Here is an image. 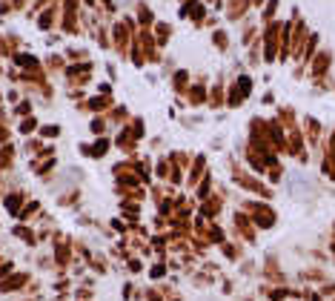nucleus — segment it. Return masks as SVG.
<instances>
[{
	"mask_svg": "<svg viewBox=\"0 0 335 301\" xmlns=\"http://www.w3.org/2000/svg\"><path fill=\"white\" fill-rule=\"evenodd\" d=\"M329 66H332V52H329V49H318V55L312 58V63H309V72H312L315 80H321L329 75Z\"/></svg>",
	"mask_w": 335,
	"mask_h": 301,
	"instance_id": "obj_1",
	"label": "nucleus"
},
{
	"mask_svg": "<svg viewBox=\"0 0 335 301\" xmlns=\"http://www.w3.org/2000/svg\"><path fill=\"white\" fill-rule=\"evenodd\" d=\"M29 278H32L29 273H12L6 281H0V292H18V290H23V287L29 284Z\"/></svg>",
	"mask_w": 335,
	"mask_h": 301,
	"instance_id": "obj_2",
	"label": "nucleus"
},
{
	"mask_svg": "<svg viewBox=\"0 0 335 301\" xmlns=\"http://www.w3.org/2000/svg\"><path fill=\"white\" fill-rule=\"evenodd\" d=\"M189 86H192V75H189V69H175L172 72V89L178 92V97L186 95Z\"/></svg>",
	"mask_w": 335,
	"mask_h": 301,
	"instance_id": "obj_3",
	"label": "nucleus"
},
{
	"mask_svg": "<svg viewBox=\"0 0 335 301\" xmlns=\"http://www.w3.org/2000/svg\"><path fill=\"white\" fill-rule=\"evenodd\" d=\"M112 149V141L109 138H95V141H89V158H95V161H100V158H106V152Z\"/></svg>",
	"mask_w": 335,
	"mask_h": 301,
	"instance_id": "obj_4",
	"label": "nucleus"
},
{
	"mask_svg": "<svg viewBox=\"0 0 335 301\" xmlns=\"http://www.w3.org/2000/svg\"><path fill=\"white\" fill-rule=\"evenodd\" d=\"M244 101H247V97L241 95V89L235 86V80H232L230 86H227V109H238V107H244Z\"/></svg>",
	"mask_w": 335,
	"mask_h": 301,
	"instance_id": "obj_5",
	"label": "nucleus"
},
{
	"mask_svg": "<svg viewBox=\"0 0 335 301\" xmlns=\"http://www.w3.org/2000/svg\"><path fill=\"white\" fill-rule=\"evenodd\" d=\"M106 129H109V118L95 115L92 121H89V132L95 135V138H103V135H106Z\"/></svg>",
	"mask_w": 335,
	"mask_h": 301,
	"instance_id": "obj_6",
	"label": "nucleus"
},
{
	"mask_svg": "<svg viewBox=\"0 0 335 301\" xmlns=\"http://www.w3.org/2000/svg\"><path fill=\"white\" fill-rule=\"evenodd\" d=\"M235 86L241 89V95H244V97H249V95H252V89H255V80H252V75L241 72L238 78H235Z\"/></svg>",
	"mask_w": 335,
	"mask_h": 301,
	"instance_id": "obj_7",
	"label": "nucleus"
},
{
	"mask_svg": "<svg viewBox=\"0 0 335 301\" xmlns=\"http://www.w3.org/2000/svg\"><path fill=\"white\" fill-rule=\"evenodd\" d=\"M54 18H58V9H46L43 15H40V18H37V29H40V32H49V29L54 26Z\"/></svg>",
	"mask_w": 335,
	"mask_h": 301,
	"instance_id": "obj_8",
	"label": "nucleus"
},
{
	"mask_svg": "<svg viewBox=\"0 0 335 301\" xmlns=\"http://www.w3.org/2000/svg\"><path fill=\"white\" fill-rule=\"evenodd\" d=\"M212 43L218 46V52H227V49H230V35H227V29H215V32H212Z\"/></svg>",
	"mask_w": 335,
	"mask_h": 301,
	"instance_id": "obj_9",
	"label": "nucleus"
},
{
	"mask_svg": "<svg viewBox=\"0 0 335 301\" xmlns=\"http://www.w3.org/2000/svg\"><path fill=\"white\" fill-rule=\"evenodd\" d=\"M135 9H138V23H141L143 29L155 23V15H152V9H149V6H143V3H138Z\"/></svg>",
	"mask_w": 335,
	"mask_h": 301,
	"instance_id": "obj_10",
	"label": "nucleus"
},
{
	"mask_svg": "<svg viewBox=\"0 0 335 301\" xmlns=\"http://www.w3.org/2000/svg\"><path fill=\"white\" fill-rule=\"evenodd\" d=\"M20 135H32L35 129H40V121H37L35 115H29V118H20Z\"/></svg>",
	"mask_w": 335,
	"mask_h": 301,
	"instance_id": "obj_11",
	"label": "nucleus"
},
{
	"mask_svg": "<svg viewBox=\"0 0 335 301\" xmlns=\"http://www.w3.org/2000/svg\"><path fill=\"white\" fill-rule=\"evenodd\" d=\"M37 132H40V138H46V141H54V138H61V126L58 124H40V129H37Z\"/></svg>",
	"mask_w": 335,
	"mask_h": 301,
	"instance_id": "obj_12",
	"label": "nucleus"
},
{
	"mask_svg": "<svg viewBox=\"0 0 335 301\" xmlns=\"http://www.w3.org/2000/svg\"><path fill=\"white\" fill-rule=\"evenodd\" d=\"M220 253H224L227 261H241V247H238V244H232V241L220 244Z\"/></svg>",
	"mask_w": 335,
	"mask_h": 301,
	"instance_id": "obj_13",
	"label": "nucleus"
},
{
	"mask_svg": "<svg viewBox=\"0 0 335 301\" xmlns=\"http://www.w3.org/2000/svg\"><path fill=\"white\" fill-rule=\"evenodd\" d=\"M166 270H169L166 261H160V258H158V264L149 267V278H152L155 284H160V278H166Z\"/></svg>",
	"mask_w": 335,
	"mask_h": 301,
	"instance_id": "obj_14",
	"label": "nucleus"
},
{
	"mask_svg": "<svg viewBox=\"0 0 335 301\" xmlns=\"http://www.w3.org/2000/svg\"><path fill=\"white\" fill-rule=\"evenodd\" d=\"M126 126L132 129V135H135V138H138V141H141L143 135H146V124H143V118H132V121H129V124H126Z\"/></svg>",
	"mask_w": 335,
	"mask_h": 301,
	"instance_id": "obj_15",
	"label": "nucleus"
},
{
	"mask_svg": "<svg viewBox=\"0 0 335 301\" xmlns=\"http://www.w3.org/2000/svg\"><path fill=\"white\" fill-rule=\"evenodd\" d=\"M126 267H129V270H132V273H141V270H143L141 258H132V256L126 258Z\"/></svg>",
	"mask_w": 335,
	"mask_h": 301,
	"instance_id": "obj_16",
	"label": "nucleus"
},
{
	"mask_svg": "<svg viewBox=\"0 0 335 301\" xmlns=\"http://www.w3.org/2000/svg\"><path fill=\"white\" fill-rule=\"evenodd\" d=\"M26 301H35V298H26Z\"/></svg>",
	"mask_w": 335,
	"mask_h": 301,
	"instance_id": "obj_17",
	"label": "nucleus"
}]
</instances>
